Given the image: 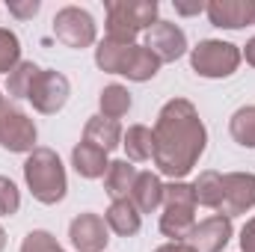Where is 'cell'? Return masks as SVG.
Wrapping results in <instances>:
<instances>
[{
    "mask_svg": "<svg viewBox=\"0 0 255 252\" xmlns=\"http://www.w3.org/2000/svg\"><path fill=\"white\" fill-rule=\"evenodd\" d=\"M154 166L172 181H184L205 154L208 127L187 98H169L154 119Z\"/></svg>",
    "mask_w": 255,
    "mask_h": 252,
    "instance_id": "1",
    "label": "cell"
},
{
    "mask_svg": "<svg viewBox=\"0 0 255 252\" xmlns=\"http://www.w3.org/2000/svg\"><path fill=\"white\" fill-rule=\"evenodd\" d=\"M24 181L42 205H60L68 193V175L60 154L48 145H36L24 160Z\"/></svg>",
    "mask_w": 255,
    "mask_h": 252,
    "instance_id": "2",
    "label": "cell"
},
{
    "mask_svg": "<svg viewBox=\"0 0 255 252\" xmlns=\"http://www.w3.org/2000/svg\"><path fill=\"white\" fill-rule=\"evenodd\" d=\"M104 12H107V39L122 45H136V36L160 21L157 0H107Z\"/></svg>",
    "mask_w": 255,
    "mask_h": 252,
    "instance_id": "3",
    "label": "cell"
},
{
    "mask_svg": "<svg viewBox=\"0 0 255 252\" xmlns=\"http://www.w3.org/2000/svg\"><path fill=\"white\" fill-rule=\"evenodd\" d=\"M196 193L187 181L163 184V214H160V232L169 241H187L196 229Z\"/></svg>",
    "mask_w": 255,
    "mask_h": 252,
    "instance_id": "4",
    "label": "cell"
},
{
    "mask_svg": "<svg viewBox=\"0 0 255 252\" xmlns=\"http://www.w3.org/2000/svg\"><path fill=\"white\" fill-rule=\"evenodd\" d=\"M241 65V48L223 39H202L196 48H190V68L199 77L223 80L232 77Z\"/></svg>",
    "mask_w": 255,
    "mask_h": 252,
    "instance_id": "5",
    "label": "cell"
},
{
    "mask_svg": "<svg viewBox=\"0 0 255 252\" xmlns=\"http://www.w3.org/2000/svg\"><path fill=\"white\" fill-rule=\"evenodd\" d=\"M54 36L65 48L83 51V48H92L98 42V24L83 6H63L54 15Z\"/></svg>",
    "mask_w": 255,
    "mask_h": 252,
    "instance_id": "6",
    "label": "cell"
},
{
    "mask_svg": "<svg viewBox=\"0 0 255 252\" xmlns=\"http://www.w3.org/2000/svg\"><path fill=\"white\" fill-rule=\"evenodd\" d=\"M68 95H71V83H68V77H65L63 71L42 68L39 77H36V83H33V89H30V95H27V101L33 104L36 113L54 116V113H60L68 104Z\"/></svg>",
    "mask_w": 255,
    "mask_h": 252,
    "instance_id": "7",
    "label": "cell"
},
{
    "mask_svg": "<svg viewBox=\"0 0 255 252\" xmlns=\"http://www.w3.org/2000/svg\"><path fill=\"white\" fill-rule=\"evenodd\" d=\"M36 139H39V130L27 113L9 104L0 107V145L9 154H30L36 148Z\"/></svg>",
    "mask_w": 255,
    "mask_h": 252,
    "instance_id": "8",
    "label": "cell"
},
{
    "mask_svg": "<svg viewBox=\"0 0 255 252\" xmlns=\"http://www.w3.org/2000/svg\"><path fill=\"white\" fill-rule=\"evenodd\" d=\"M68 241L77 252H104L110 244V229L101 214L83 211L68 223Z\"/></svg>",
    "mask_w": 255,
    "mask_h": 252,
    "instance_id": "9",
    "label": "cell"
},
{
    "mask_svg": "<svg viewBox=\"0 0 255 252\" xmlns=\"http://www.w3.org/2000/svg\"><path fill=\"white\" fill-rule=\"evenodd\" d=\"M142 45L160 60V65L175 63V60H181L187 54V33L178 24H172V21H157L154 27L145 30V42Z\"/></svg>",
    "mask_w": 255,
    "mask_h": 252,
    "instance_id": "10",
    "label": "cell"
},
{
    "mask_svg": "<svg viewBox=\"0 0 255 252\" xmlns=\"http://www.w3.org/2000/svg\"><path fill=\"white\" fill-rule=\"evenodd\" d=\"M223 184H226V196L217 214L232 220L255 208V172H226Z\"/></svg>",
    "mask_w": 255,
    "mask_h": 252,
    "instance_id": "11",
    "label": "cell"
},
{
    "mask_svg": "<svg viewBox=\"0 0 255 252\" xmlns=\"http://www.w3.org/2000/svg\"><path fill=\"white\" fill-rule=\"evenodd\" d=\"M205 15L220 30H241L255 24V0H211L205 3Z\"/></svg>",
    "mask_w": 255,
    "mask_h": 252,
    "instance_id": "12",
    "label": "cell"
},
{
    "mask_svg": "<svg viewBox=\"0 0 255 252\" xmlns=\"http://www.w3.org/2000/svg\"><path fill=\"white\" fill-rule=\"evenodd\" d=\"M232 235H235L232 220L223 217V214H214V217L196 223V229L190 232L187 244H190L196 252H223L226 247H229Z\"/></svg>",
    "mask_w": 255,
    "mask_h": 252,
    "instance_id": "13",
    "label": "cell"
},
{
    "mask_svg": "<svg viewBox=\"0 0 255 252\" xmlns=\"http://www.w3.org/2000/svg\"><path fill=\"white\" fill-rule=\"evenodd\" d=\"M160 71V60L145 48V45H128L125 57H122V65H119V74L133 80V83H145L151 77H157Z\"/></svg>",
    "mask_w": 255,
    "mask_h": 252,
    "instance_id": "14",
    "label": "cell"
},
{
    "mask_svg": "<svg viewBox=\"0 0 255 252\" xmlns=\"http://www.w3.org/2000/svg\"><path fill=\"white\" fill-rule=\"evenodd\" d=\"M71 166H74V172L80 178L95 181V178H104L107 175L110 160H107V151H101L98 145H92V142L83 139V142H77L71 148Z\"/></svg>",
    "mask_w": 255,
    "mask_h": 252,
    "instance_id": "15",
    "label": "cell"
},
{
    "mask_svg": "<svg viewBox=\"0 0 255 252\" xmlns=\"http://www.w3.org/2000/svg\"><path fill=\"white\" fill-rule=\"evenodd\" d=\"M122 125L116 122V119H107V116H89L86 119V125H83V139L86 142H92V145H98L101 151H113V148H119L122 145Z\"/></svg>",
    "mask_w": 255,
    "mask_h": 252,
    "instance_id": "16",
    "label": "cell"
},
{
    "mask_svg": "<svg viewBox=\"0 0 255 252\" xmlns=\"http://www.w3.org/2000/svg\"><path fill=\"white\" fill-rule=\"evenodd\" d=\"M130 202L139 214H154L163 205V181L157 172H139L133 190H130Z\"/></svg>",
    "mask_w": 255,
    "mask_h": 252,
    "instance_id": "17",
    "label": "cell"
},
{
    "mask_svg": "<svg viewBox=\"0 0 255 252\" xmlns=\"http://www.w3.org/2000/svg\"><path fill=\"white\" fill-rule=\"evenodd\" d=\"M104 223L110 232H116L119 238H133L139 229H142V214L133 208L130 199H119V202H110L107 214H104Z\"/></svg>",
    "mask_w": 255,
    "mask_h": 252,
    "instance_id": "18",
    "label": "cell"
},
{
    "mask_svg": "<svg viewBox=\"0 0 255 252\" xmlns=\"http://www.w3.org/2000/svg\"><path fill=\"white\" fill-rule=\"evenodd\" d=\"M139 169L130 163V160H110V169L104 175V193L119 202V199H130V190H133V181H136Z\"/></svg>",
    "mask_w": 255,
    "mask_h": 252,
    "instance_id": "19",
    "label": "cell"
},
{
    "mask_svg": "<svg viewBox=\"0 0 255 252\" xmlns=\"http://www.w3.org/2000/svg\"><path fill=\"white\" fill-rule=\"evenodd\" d=\"M122 148L128 151V160H130V163L151 160V157H154V133H151V127L130 125L125 133H122Z\"/></svg>",
    "mask_w": 255,
    "mask_h": 252,
    "instance_id": "20",
    "label": "cell"
},
{
    "mask_svg": "<svg viewBox=\"0 0 255 252\" xmlns=\"http://www.w3.org/2000/svg\"><path fill=\"white\" fill-rule=\"evenodd\" d=\"M193 193H196V205H205V208L220 211L223 196H226L223 172H217V169H205V172H199V178L193 181Z\"/></svg>",
    "mask_w": 255,
    "mask_h": 252,
    "instance_id": "21",
    "label": "cell"
},
{
    "mask_svg": "<svg viewBox=\"0 0 255 252\" xmlns=\"http://www.w3.org/2000/svg\"><path fill=\"white\" fill-rule=\"evenodd\" d=\"M130 104H133V98H130L128 86H122V83H110V86H104V89H101V95H98L101 116L116 119V122H119L122 116H128Z\"/></svg>",
    "mask_w": 255,
    "mask_h": 252,
    "instance_id": "22",
    "label": "cell"
},
{
    "mask_svg": "<svg viewBox=\"0 0 255 252\" xmlns=\"http://www.w3.org/2000/svg\"><path fill=\"white\" fill-rule=\"evenodd\" d=\"M229 133L238 145L244 148H255V104L238 107L229 119Z\"/></svg>",
    "mask_w": 255,
    "mask_h": 252,
    "instance_id": "23",
    "label": "cell"
},
{
    "mask_svg": "<svg viewBox=\"0 0 255 252\" xmlns=\"http://www.w3.org/2000/svg\"><path fill=\"white\" fill-rule=\"evenodd\" d=\"M39 71H42V68L36 63L21 60V63L6 74V92H9L12 98H27L30 89H33V83H36V77H39Z\"/></svg>",
    "mask_w": 255,
    "mask_h": 252,
    "instance_id": "24",
    "label": "cell"
},
{
    "mask_svg": "<svg viewBox=\"0 0 255 252\" xmlns=\"http://www.w3.org/2000/svg\"><path fill=\"white\" fill-rule=\"evenodd\" d=\"M128 45L122 42H113V39H101L98 48H95V65L107 74H119V65H122V57H125Z\"/></svg>",
    "mask_w": 255,
    "mask_h": 252,
    "instance_id": "25",
    "label": "cell"
},
{
    "mask_svg": "<svg viewBox=\"0 0 255 252\" xmlns=\"http://www.w3.org/2000/svg\"><path fill=\"white\" fill-rule=\"evenodd\" d=\"M18 63H21V39L12 30L0 27V74H9Z\"/></svg>",
    "mask_w": 255,
    "mask_h": 252,
    "instance_id": "26",
    "label": "cell"
},
{
    "mask_svg": "<svg viewBox=\"0 0 255 252\" xmlns=\"http://www.w3.org/2000/svg\"><path fill=\"white\" fill-rule=\"evenodd\" d=\"M18 252H65V250L57 244V238H54L51 232L33 229V232H27V238L21 241V250Z\"/></svg>",
    "mask_w": 255,
    "mask_h": 252,
    "instance_id": "27",
    "label": "cell"
},
{
    "mask_svg": "<svg viewBox=\"0 0 255 252\" xmlns=\"http://www.w3.org/2000/svg\"><path fill=\"white\" fill-rule=\"evenodd\" d=\"M21 211V190L12 178L0 175V217H15Z\"/></svg>",
    "mask_w": 255,
    "mask_h": 252,
    "instance_id": "28",
    "label": "cell"
},
{
    "mask_svg": "<svg viewBox=\"0 0 255 252\" xmlns=\"http://www.w3.org/2000/svg\"><path fill=\"white\" fill-rule=\"evenodd\" d=\"M6 9H9V15H15V18L27 21V18H33V15H39L42 0H9V3H6Z\"/></svg>",
    "mask_w": 255,
    "mask_h": 252,
    "instance_id": "29",
    "label": "cell"
},
{
    "mask_svg": "<svg viewBox=\"0 0 255 252\" xmlns=\"http://www.w3.org/2000/svg\"><path fill=\"white\" fill-rule=\"evenodd\" d=\"M241 252H255V217L241 229Z\"/></svg>",
    "mask_w": 255,
    "mask_h": 252,
    "instance_id": "30",
    "label": "cell"
},
{
    "mask_svg": "<svg viewBox=\"0 0 255 252\" xmlns=\"http://www.w3.org/2000/svg\"><path fill=\"white\" fill-rule=\"evenodd\" d=\"M154 252H196V250H193L187 241H166L163 247H157Z\"/></svg>",
    "mask_w": 255,
    "mask_h": 252,
    "instance_id": "31",
    "label": "cell"
},
{
    "mask_svg": "<svg viewBox=\"0 0 255 252\" xmlns=\"http://www.w3.org/2000/svg\"><path fill=\"white\" fill-rule=\"evenodd\" d=\"M241 60H247V65L255 68V36L247 39V45H244V51H241Z\"/></svg>",
    "mask_w": 255,
    "mask_h": 252,
    "instance_id": "32",
    "label": "cell"
},
{
    "mask_svg": "<svg viewBox=\"0 0 255 252\" xmlns=\"http://www.w3.org/2000/svg\"><path fill=\"white\" fill-rule=\"evenodd\" d=\"M175 12H178V15H199V12H205V3H193V6L175 3Z\"/></svg>",
    "mask_w": 255,
    "mask_h": 252,
    "instance_id": "33",
    "label": "cell"
},
{
    "mask_svg": "<svg viewBox=\"0 0 255 252\" xmlns=\"http://www.w3.org/2000/svg\"><path fill=\"white\" fill-rule=\"evenodd\" d=\"M6 250V232H3V226H0V252Z\"/></svg>",
    "mask_w": 255,
    "mask_h": 252,
    "instance_id": "34",
    "label": "cell"
},
{
    "mask_svg": "<svg viewBox=\"0 0 255 252\" xmlns=\"http://www.w3.org/2000/svg\"><path fill=\"white\" fill-rule=\"evenodd\" d=\"M0 107H3V95H0Z\"/></svg>",
    "mask_w": 255,
    "mask_h": 252,
    "instance_id": "35",
    "label": "cell"
}]
</instances>
